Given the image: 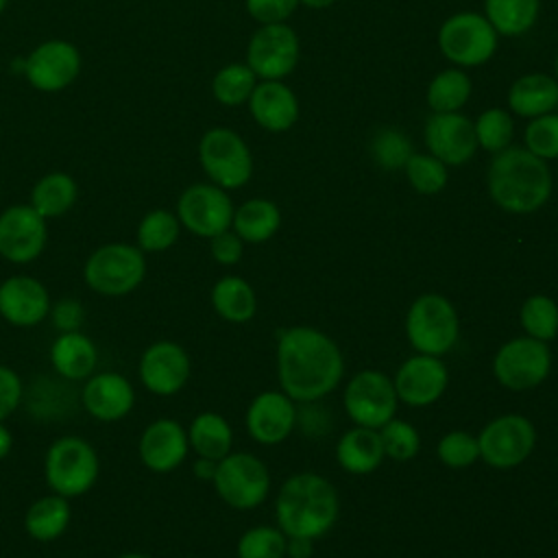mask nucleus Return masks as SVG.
Listing matches in <instances>:
<instances>
[{"instance_id":"f257e3e1","label":"nucleus","mask_w":558,"mask_h":558,"mask_svg":"<svg viewBox=\"0 0 558 558\" xmlns=\"http://www.w3.org/2000/svg\"><path fill=\"white\" fill-rule=\"evenodd\" d=\"M344 373L340 347L314 327H290L277 342L281 392L292 401L314 403L336 390Z\"/></svg>"},{"instance_id":"f03ea898","label":"nucleus","mask_w":558,"mask_h":558,"mask_svg":"<svg viewBox=\"0 0 558 558\" xmlns=\"http://www.w3.org/2000/svg\"><path fill=\"white\" fill-rule=\"evenodd\" d=\"M493 203L508 214H532L551 196V170L525 146H508L493 155L486 172Z\"/></svg>"},{"instance_id":"7ed1b4c3","label":"nucleus","mask_w":558,"mask_h":558,"mask_svg":"<svg viewBox=\"0 0 558 558\" xmlns=\"http://www.w3.org/2000/svg\"><path fill=\"white\" fill-rule=\"evenodd\" d=\"M275 514L277 527L286 536L320 538L338 521V490L318 473H296L281 484L275 501Z\"/></svg>"},{"instance_id":"20e7f679","label":"nucleus","mask_w":558,"mask_h":558,"mask_svg":"<svg viewBox=\"0 0 558 558\" xmlns=\"http://www.w3.org/2000/svg\"><path fill=\"white\" fill-rule=\"evenodd\" d=\"M100 462L96 449L81 436L57 438L44 458L46 484L52 493L72 499L85 495L98 480Z\"/></svg>"},{"instance_id":"39448f33","label":"nucleus","mask_w":558,"mask_h":558,"mask_svg":"<svg viewBox=\"0 0 558 558\" xmlns=\"http://www.w3.org/2000/svg\"><path fill=\"white\" fill-rule=\"evenodd\" d=\"M146 277L144 251L124 242L98 246L83 266L87 288L102 296H124L140 288Z\"/></svg>"},{"instance_id":"423d86ee","label":"nucleus","mask_w":558,"mask_h":558,"mask_svg":"<svg viewBox=\"0 0 558 558\" xmlns=\"http://www.w3.org/2000/svg\"><path fill=\"white\" fill-rule=\"evenodd\" d=\"M408 342L425 355H445L460 336L458 312L442 294H421L405 316Z\"/></svg>"},{"instance_id":"0eeeda50","label":"nucleus","mask_w":558,"mask_h":558,"mask_svg":"<svg viewBox=\"0 0 558 558\" xmlns=\"http://www.w3.org/2000/svg\"><path fill=\"white\" fill-rule=\"evenodd\" d=\"M497 44V31L484 15L473 11L453 13L438 28V48L456 68H475L490 61Z\"/></svg>"},{"instance_id":"6e6552de","label":"nucleus","mask_w":558,"mask_h":558,"mask_svg":"<svg viewBox=\"0 0 558 558\" xmlns=\"http://www.w3.org/2000/svg\"><path fill=\"white\" fill-rule=\"evenodd\" d=\"M198 161L209 181L222 190H238L253 174V155L240 133L216 126L198 142Z\"/></svg>"},{"instance_id":"1a4fd4ad","label":"nucleus","mask_w":558,"mask_h":558,"mask_svg":"<svg viewBox=\"0 0 558 558\" xmlns=\"http://www.w3.org/2000/svg\"><path fill=\"white\" fill-rule=\"evenodd\" d=\"M214 488L218 497L235 510L257 508L270 490V473L266 464L246 451L227 453L216 464Z\"/></svg>"},{"instance_id":"9d476101","label":"nucleus","mask_w":558,"mask_h":558,"mask_svg":"<svg viewBox=\"0 0 558 558\" xmlns=\"http://www.w3.org/2000/svg\"><path fill=\"white\" fill-rule=\"evenodd\" d=\"M551 371V351L547 342L521 336L504 342L493 357L495 379L514 392L536 388Z\"/></svg>"},{"instance_id":"9b49d317","label":"nucleus","mask_w":558,"mask_h":558,"mask_svg":"<svg viewBox=\"0 0 558 558\" xmlns=\"http://www.w3.org/2000/svg\"><path fill=\"white\" fill-rule=\"evenodd\" d=\"M342 403L355 425L379 429L395 418L399 397L392 379L386 373L366 368L349 379Z\"/></svg>"},{"instance_id":"f8f14e48","label":"nucleus","mask_w":558,"mask_h":558,"mask_svg":"<svg viewBox=\"0 0 558 558\" xmlns=\"http://www.w3.org/2000/svg\"><path fill=\"white\" fill-rule=\"evenodd\" d=\"M480 458L493 469H514L527 460L536 445V429L521 414H504L484 425L477 436Z\"/></svg>"},{"instance_id":"ddd939ff","label":"nucleus","mask_w":558,"mask_h":558,"mask_svg":"<svg viewBox=\"0 0 558 558\" xmlns=\"http://www.w3.org/2000/svg\"><path fill=\"white\" fill-rule=\"evenodd\" d=\"M299 37L286 22L262 24L246 46V65L262 81H281L299 63Z\"/></svg>"},{"instance_id":"4468645a","label":"nucleus","mask_w":558,"mask_h":558,"mask_svg":"<svg viewBox=\"0 0 558 558\" xmlns=\"http://www.w3.org/2000/svg\"><path fill=\"white\" fill-rule=\"evenodd\" d=\"M233 211L227 190L214 183H194L185 187L177 201V218L181 227L207 240L231 229Z\"/></svg>"},{"instance_id":"2eb2a0df","label":"nucleus","mask_w":558,"mask_h":558,"mask_svg":"<svg viewBox=\"0 0 558 558\" xmlns=\"http://www.w3.org/2000/svg\"><path fill=\"white\" fill-rule=\"evenodd\" d=\"M81 63V52L74 44L65 39H48L26 57L24 76L37 92L54 94L76 81Z\"/></svg>"},{"instance_id":"dca6fc26","label":"nucleus","mask_w":558,"mask_h":558,"mask_svg":"<svg viewBox=\"0 0 558 558\" xmlns=\"http://www.w3.org/2000/svg\"><path fill=\"white\" fill-rule=\"evenodd\" d=\"M48 242L46 218L31 203L11 205L0 214V255L11 264L37 259Z\"/></svg>"},{"instance_id":"f3484780","label":"nucleus","mask_w":558,"mask_h":558,"mask_svg":"<svg viewBox=\"0 0 558 558\" xmlns=\"http://www.w3.org/2000/svg\"><path fill=\"white\" fill-rule=\"evenodd\" d=\"M425 146L445 166H464L477 153L473 120L460 111L432 113L425 122Z\"/></svg>"},{"instance_id":"a211bd4d","label":"nucleus","mask_w":558,"mask_h":558,"mask_svg":"<svg viewBox=\"0 0 558 558\" xmlns=\"http://www.w3.org/2000/svg\"><path fill=\"white\" fill-rule=\"evenodd\" d=\"M144 388L159 397L177 395L190 379L192 364L187 351L172 340L148 344L137 364Z\"/></svg>"},{"instance_id":"6ab92c4d","label":"nucleus","mask_w":558,"mask_h":558,"mask_svg":"<svg viewBox=\"0 0 558 558\" xmlns=\"http://www.w3.org/2000/svg\"><path fill=\"white\" fill-rule=\"evenodd\" d=\"M447 381L449 373L445 362L438 355L425 353L408 357L392 379L399 401L412 408H423L438 401L447 388Z\"/></svg>"},{"instance_id":"aec40b11","label":"nucleus","mask_w":558,"mask_h":558,"mask_svg":"<svg viewBox=\"0 0 558 558\" xmlns=\"http://www.w3.org/2000/svg\"><path fill=\"white\" fill-rule=\"evenodd\" d=\"M46 286L28 275H13L0 283V316L15 327H35L50 314Z\"/></svg>"},{"instance_id":"412c9836","label":"nucleus","mask_w":558,"mask_h":558,"mask_svg":"<svg viewBox=\"0 0 558 558\" xmlns=\"http://www.w3.org/2000/svg\"><path fill=\"white\" fill-rule=\"evenodd\" d=\"M190 440L183 425L174 418H157L148 423L140 436L137 453L146 469L168 473L187 458Z\"/></svg>"},{"instance_id":"4be33fe9","label":"nucleus","mask_w":558,"mask_h":558,"mask_svg":"<svg viewBox=\"0 0 558 558\" xmlns=\"http://www.w3.org/2000/svg\"><path fill=\"white\" fill-rule=\"evenodd\" d=\"M296 425L294 401L286 392H259L246 410V432L259 445L286 440Z\"/></svg>"},{"instance_id":"5701e85b","label":"nucleus","mask_w":558,"mask_h":558,"mask_svg":"<svg viewBox=\"0 0 558 558\" xmlns=\"http://www.w3.org/2000/svg\"><path fill=\"white\" fill-rule=\"evenodd\" d=\"M81 403L98 421L111 423L124 418L135 403V390L120 373H92L81 390Z\"/></svg>"},{"instance_id":"b1692460","label":"nucleus","mask_w":558,"mask_h":558,"mask_svg":"<svg viewBox=\"0 0 558 558\" xmlns=\"http://www.w3.org/2000/svg\"><path fill=\"white\" fill-rule=\"evenodd\" d=\"M253 120L270 133H283L299 120V100L281 81H262L248 98Z\"/></svg>"},{"instance_id":"393cba45","label":"nucleus","mask_w":558,"mask_h":558,"mask_svg":"<svg viewBox=\"0 0 558 558\" xmlns=\"http://www.w3.org/2000/svg\"><path fill=\"white\" fill-rule=\"evenodd\" d=\"M508 107L514 116L538 118L558 107V81L545 72L519 76L508 89Z\"/></svg>"},{"instance_id":"a878e982","label":"nucleus","mask_w":558,"mask_h":558,"mask_svg":"<svg viewBox=\"0 0 558 558\" xmlns=\"http://www.w3.org/2000/svg\"><path fill=\"white\" fill-rule=\"evenodd\" d=\"M52 368L72 381L87 379L98 362L96 344L81 331H63L50 347Z\"/></svg>"},{"instance_id":"bb28decb","label":"nucleus","mask_w":558,"mask_h":558,"mask_svg":"<svg viewBox=\"0 0 558 558\" xmlns=\"http://www.w3.org/2000/svg\"><path fill=\"white\" fill-rule=\"evenodd\" d=\"M386 458L384 445L377 429L360 427L344 432L336 445V460L338 464L353 475H366L373 473L381 460Z\"/></svg>"},{"instance_id":"cd10ccee","label":"nucleus","mask_w":558,"mask_h":558,"mask_svg":"<svg viewBox=\"0 0 558 558\" xmlns=\"http://www.w3.org/2000/svg\"><path fill=\"white\" fill-rule=\"evenodd\" d=\"M70 519H72L70 499L57 493H50L28 506L24 514V527L31 538L39 543H50L68 530Z\"/></svg>"},{"instance_id":"c85d7f7f","label":"nucleus","mask_w":558,"mask_h":558,"mask_svg":"<svg viewBox=\"0 0 558 558\" xmlns=\"http://www.w3.org/2000/svg\"><path fill=\"white\" fill-rule=\"evenodd\" d=\"M187 440L190 449H194L198 458H209L218 462L227 453H231L233 432L227 418L218 412H201L187 427Z\"/></svg>"},{"instance_id":"c756f323","label":"nucleus","mask_w":558,"mask_h":558,"mask_svg":"<svg viewBox=\"0 0 558 558\" xmlns=\"http://www.w3.org/2000/svg\"><path fill=\"white\" fill-rule=\"evenodd\" d=\"M281 225L279 207L268 198H251L244 201L233 211V231L242 238V242L262 244L270 240Z\"/></svg>"},{"instance_id":"7c9ffc66","label":"nucleus","mask_w":558,"mask_h":558,"mask_svg":"<svg viewBox=\"0 0 558 558\" xmlns=\"http://www.w3.org/2000/svg\"><path fill=\"white\" fill-rule=\"evenodd\" d=\"M76 196V181L68 172H48L33 185L31 207L46 220L61 218L74 207Z\"/></svg>"},{"instance_id":"2f4dec72","label":"nucleus","mask_w":558,"mask_h":558,"mask_svg":"<svg viewBox=\"0 0 558 558\" xmlns=\"http://www.w3.org/2000/svg\"><path fill=\"white\" fill-rule=\"evenodd\" d=\"M541 0H484V17L501 37H521L538 20Z\"/></svg>"},{"instance_id":"473e14b6","label":"nucleus","mask_w":558,"mask_h":558,"mask_svg":"<svg viewBox=\"0 0 558 558\" xmlns=\"http://www.w3.org/2000/svg\"><path fill=\"white\" fill-rule=\"evenodd\" d=\"M211 305L218 316L229 323H246L255 316L257 299L248 281L242 277H222L211 288Z\"/></svg>"},{"instance_id":"72a5a7b5","label":"nucleus","mask_w":558,"mask_h":558,"mask_svg":"<svg viewBox=\"0 0 558 558\" xmlns=\"http://www.w3.org/2000/svg\"><path fill=\"white\" fill-rule=\"evenodd\" d=\"M471 96V78L462 68L438 72L427 87V105L434 113L460 111Z\"/></svg>"},{"instance_id":"f704fd0d","label":"nucleus","mask_w":558,"mask_h":558,"mask_svg":"<svg viewBox=\"0 0 558 558\" xmlns=\"http://www.w3.org/2000/svg\"><path fill=\"white\" fill-rule=\"evenodd\" d=\"M257 85L255 72L246 63H227L211 78V94L225 107H240L248 102Z\"/></svg>"},{"instance_id":"c9c22d12","label":"nucleus","mask_w":558,"mask_h":558,"mask_svg":"<svg viewBox=\"0 0 558 558\" xmlns=\"http://www.w3.org/2000/svg\"><path fill=\"white\" fill-rule=\"evenodd\" d=\"M181 222L177 214L168 209L148 211L137 225V246L146 253L168 251L179 240Z\"/></svg>"},{"instance_id":"e433bc0d","label":"nucleus","mask_w":558,"mask_h":558,"mask_svg":"<svg viewBox=\"0 0 558 558\" xmlns=\"http://www.w3.org/2000/svg\"><path fill=\"white\" fill-rule=\"evenodd\" d=\"M473 126H475L477 146L484 148L486 153L497 155V153L506 150L508 146H512L514 120H512L510 111L490 107L480 113V118L473 122Z\"/></svg>"},{"instance_id":"4c0bfd02","label":"nucleus","mask_w":558,"mask_h":558,"mask_svg":"<svg viewBox=\"0 0 558 558\" xmlns=\"http://www.w3.org/2000/svg\"><path fill=\"white\" fill-rule=\"evenodd\" d=\"M521 327L530 338L549 342L558 336V305L545 294H534L521 305Z\"/></svg>"},{"instance_id":"58836bf2","label":"nucleus","mask_w":558,"mask_h":558,"mask_svg":"<svg viewBox=\"0 0 558 558\" xmlns=\"http://www.w3.org/2000/svg\"><path fill=\"white\" fill-rule=\"evenodd\" d=\"M412 142L399 129H379L371 140V155L375 163L384 170H401L412 157Z\"/></svg>"},{"instance_id":"ea45409f","label":"nucleus","mask_w":558,"mask_h":558,"mask_svg":"<svg viewBox=\"0 0 558 558\" xmlns=\"http://www.w3.org/2000/svg\"><path fill=\"white\" fill-rule=\"evenodd\" d=\"M288 536L279 527L257 525L246 530L238 541V558H283Z\"/></svg>"},{"instance_id":"a19ab883","label":"nucleus","mask_w":558,"mask_h":558,"mask_svg":"<svg viewBox=\"0 0 558 558\" xmlns=\"http://www.w3.org/2000/svg\"><path fill=\"white\" fill-rule=\"evenodd\" d=\"M403 170L418 194H438L447 185V166L429 153H412Z\"/></svg>"},{"instance_id":"79ce46f5","label":"nucleus","mask_w":558,"mask_h":558,"mask_svg":"<svg viewBox=\"0 0 558 558\" xmlns=\"http://www.w3.org/2000/svg\"><path fill=\"white\" fill-rule=\"evenodd\" d=\"M384 453L397 462L412 460L421 449V436L412 423L401 418H390L379 429Z\"/></svg>"},{"instance_id":"37998d69","label":"nucleus","mask_w":558,"mask_h":558,"mask_svg":"<svg viewBox=\"0 0 558 558\" xmlns=\"http://www.w3.org/2000/svg\"><path fill=\"white\" fill-rule=\"evenodd\" d=\"M523 142L532 155L545 161L558 159V113L532 118L523 131Z\"/></svg>"},{"instance_id":"c03bdc74","label":"nucleus","mask_w":558,"mask_h":558,"mask_svg":"<svg viewBox=\"0 0 558 558\" xmlns=\"http://www.w3.org/2000/svg\"><path fill=\"white\" fill-rule=\"evenodd\" d=\"M436 456L445 466L451 469H466L480 458V445L477 438L469 432H449L445 434L436 445Z\"/></svg>"},{"instance_id":"a18cd8bd","label":"nucleus","mask_w":558,"mask_h":558,"mask_svg":"<svg viewBox=\"0 0 558 558\" xmlns=\"http://www.w3.org/2000/svg\"><path fill=\"white\" fill-rule=\"evenodd\" d=\"M244 7L255 22L279 24L294 13L299 0H244Z\"/></svg>"},{"instance_id":"49530a36","label":"nucleus","mask_w":558,"mask_h":558,"mask_svg":"<svg viewBox=\"0 0 558 558\" xmlns=\"http://www.w3.org/2000/svg\"><path fill=\"white\" fill-rule=\"evenodd\" d=\"M209 251H211V257L222 264V266H233L242 259V253H244V242L242 238L227 229L214 238H209Z\"/></svg>"},{"instance_id":"de8ad7c7","label":"nucleus","mask_w":558,"mask_h":558,"mask_svg":"<svg viewBox=\"0 0 558 558\" xmlns=\"http://www.w3.org/2000/svg\"><path fill=\"white\" fill-rule=\"evenodd\" d=\"M22 401V379L20 375L0 364V421L11 416Z\"/></svg>"},{"instance_id":"09e8293b","label":"nucleus","mask_w":558,"mask_h":558,"mask_svg":"<svg viewBox=\"0 0 558 558\" xmlns=\"http://www.w3.org/2000/svg\"><path fill=\"white\" fill-rule=\"evenodd\" d=\"M54 323V327L63 333V331H78L83 320H85V310L81 305V301L76 299H61L50 307L48 314Z\"/></svg>"},{"instance_id":"8fccbe9b","label":"nucleus","mask_w":558,"mask_h":558,"mask_svg":"<svg viewBox=\"0 0 558 558\" xmlns=\"http://www.w3.org/2000/svg\"><path fill=\"white\" fill-rule=\"evenodd\" d=\"M312 549H314V541L312 538L288 536V545H286V556L288 558H310Z\"/></svg>"},{"instance_id":"3c124183","label":"nucleus","mask_w":558,"mask_h":558,"mask_svg":"<svg viewBox=\"0 0 558 558\" xmlns=\"http://www.w3.org/2000/svg\"><path fill=\"white\" fill-rule=\"evenodd\" d=\"M216 460H209V458H198L196 462H194V466H192V471H194V475L198 477V480H203V482H211L214 480V473H216Z\"/></svg>"},{"instance_id":"603ef678","label":"nucleus","mask_w":558,"mask_h":558,"mask_svg":"<svg viewBox=\"0 0 558 558\" xmlns=\"http://www.w3.org/2000/svg\"><path fill=\"white\" fill-rule=\"evenodd\" d=\"M13 447V434L9 432V427L0 421V460H4L9 456Z\"/></svg>"},{"instance_id":"864d4df0","label":"nucleus","mask_w":558,"mask_h":558,"mask_svg":"<svg viewBox=\"0 0 558 558\" xmlns=\"http://www.w3.org/2000/svg\"><path fill=\"white\" fill-rule=\"evenodd\" d=\"M336 0H299V4H305L310 9H327L331 7Z\"/></svg>"},{"instance_id":"5fc2aeb1","label":"nucleus","mask_w":558,"mask_h":558,"mask_svg":"<svg viewBox=\"0 0 558 558\" xmlns=\"http://www.w3.org/2000/svg\"><path fill=\"white\" fill-rule=\"evenodd\" d=\"M118 558H150L146 554H140V551H126V554H120Z\"/></svg>"},{"instance_id":"6e6d98bb","label":"nucleus","mask_w":558,"mask_h":558,"mask_svg":"<svg viewBox=\"0 0 558 558\" xmlns=\"http://www.w3.org/2000/svg\"><path fill=\"white\" fill-rule=\"evenodd\" d=\"M554 70H556V81H558V52H556V61H554Z\"/></svg>"},{"instance_id":"4d7b16f0","label":"nucleus","mask_w":558,"mask_h":558,"mask_svg":"<svg viewBox=\"0 0 558 558\" xmlns=\"http://www.w3.org/2000/svg\"><path fill=\"white\" fill-rule=\"evenodd\" d=\"M7 2H9V0H0V13L7 9Z\"/></svg>"}]
</instances>
